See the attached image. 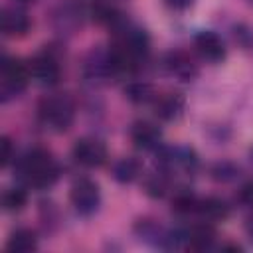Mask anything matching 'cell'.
Segmentation results:
<instances>
[{"label": "cell", "mask_w": 253, "mask_h": 253, "mask_svg": "<svg viewBox=\"0 0 253 253\" xmlns=\"http://www.w3.org/2000/svg\"><path fill=\"white\" fill-rule=\"evenodd\" d=\"M128 136L138 150H158L162 146V130L152 121H134L128 128Z\"/></svg>", "instance_id": "8"}, {"label": "cell", "mask_w": 253, "mask_h": 253, "mask_svg": "<svg viewBox=\"0 0 253 253\" xmlns=\"http://www.w3.org/2000/svg\"><path fill=\"white\" fill-rule=\"evenodd\" d=\"M196 213L210 223L211 221H225L229 217V206L225 200H221L217 196H208V198H200Z\"/></svg>", "instance_id": "14"}, {"label": "cell", "mask_w": 253, "mask_h": 253, "mask_svg": "<svg viewBox=\"0 0 253 253\" xmlns=\"http://www.w3.org/2000/svg\"><path fill=\"white\" fill-rule=\"evenodd\" d=\"M53 28L61 34H73L81 26V8L75 4H61L51 16Z\"/></svg>", "instance_id": "13"}, {"label": "cell", "mask_w": 253, "mask_h": 253, "mask_svg": "<svg viewBox=\"0 0 253 253\" xmlns=\"http://www.w3.org/2000/svg\"><path fill=\"white\" fill-rule=\"evenodd\" d=\"M69 202L79 215H93L101 206V190L91 178H79L69 190Z\"/></svg>", "instance_id": "6"}, {"label": "cell", "mask_w": 253, "mask_h": 253, "mask_svg": "<svg viewBox=\"0 0 253 253\" xmlns=\"http://www.w3.org/2000/svg\"><path fill=\"white\" fill-rule=\"evenodd\" d=\"M38 117L45 128L53 132H65L75 121V103L67 93L47 95L38 105Z\"/></svg>", "instance_id": "2"}, {"label": "cell", "mask_w": 253, "mask_h": 253, "mask_svg": "<svg viewBox=\"0 0 253 253\" xmlns=\"http://www.w3.org/2000/svg\"><path fill=\"white\" fill-rule=\"evenodd\" d=\"M119 73H121V69H119V65L113 57V51L109 47L93 49L83 61V75L91 83H107L113 77H117Z\"/></svg>", "instance_id": "5"}, {"label": "cell", "mask_w": 253, "mask_h": 253, "mask_svg": "<svg viewBox=\"0 0 253 253\" xmlns=\"http://www.w3.org/2000/svg\"><path fill=\"white\" fill-rule=\"evenodd\" d=\"M164 65L180 81H192L198 75V65L194 63V59L190 57V53H186L182 49H174V51L166 53Z\"/></svg>", "instance_id": "12"}, {"label": "cell", "mask_w": 253, "mask_h": 253, "mask_svg": "<svg viewBox=\"0 0 253 253\" xmlns=\"http://www.w3.org/2000/svg\"><path fill=\"white\" fill-rule=\"evenodd\" d=\"M125 97L134 105H146V103H154L156 93H154L152 85H148L144 81H132L125 87Z\"/></svg>", "instance_id": "18"}, {"label": "cell", "mask_w": 253, "mask_h": 253, "mask_svg": "<svg viewBox=\"0 0 253 253\" xmlns=\"http://www.w3.org/2000/svg\"><path fill=\"white\" fill-rule=\"evenodd\" d=\"M247 233H249V237L253 239V219L249 221V225H247Z\"/></svg>", "instance_id": "27"}, {"label": "cell", "mask_w": 253, "mask_h": 253, "mask_svg": "<svg viewBox=\"0 0 253 253\" xmlns=\"http://www.w3.org/2000/svg\"><path fill=\"white\" fill-rule=\"evenodd\" d=\"M14 170H16V176L26 186H32L38 190H45L53 186L61 174V168L53 158V154L42 146H36L28 150L24 156H20L16 160Z\"/></svg>", "instance_id": "1"}, {"label": "cell", "mask_w": 253, "mask_h": 253, "mask_svg": "<svg viewBox=\"0 0 253 253\" xmlns=\"http://www.w3.org/2000/svg\"><path fill=\"white\" fill-rule=\"evenodd\" d=\"M198 202H200V198H198L194 192L182 188V190H178V192L174 194V198H172V210H174L176 213H182V215L196 213Z\"/></svg>", "instance_id": "20"}, {"label": "cell", "mask_w": 253, "mask_h": 253, "mask_svg": "<svg viewBox=\"0 0 253 253\" xmlns=\"http://www.w3.org/2000/svg\"><path fill=\"white\" fill-rule=\"evenodd\" d=\"M20 2H34V0H20Z\"/></svg>", "instance_id": "29"}, {"label": "cell", "mask_w": 253, "mask_h": 253, "mask_svg": "<svg viewBox=\"0 0 253 253\" xmlns=\"http://www.w3.org/2000/svg\"><path fill=\"white\" fill-rule=\"evenodd\" d=\"M28 67H30L32 79L45 87L55 85L61 77V59L53 47H43L42 51H38L28 61Z\"/></svg>", "instance_id": "4"}, {"label": "cell", "mask_w": 253, "mask_h": 253, "mask_svg": "<svg viewBox=\"0 0 253 253\" xmlns=\"http://www.w3.org/2000/svg\"><path fill=\"white\" fill-rule=\"evenodd\" d=\"M194 47H196V51H198L206 61H210V63H219V61H223V59H225V53H227L223 40H221L215 32H211V30H200V32L194 36Z\"/></svg>", "instance_id": "9"}, {"label": "cell", "mask_w": 253, "mask_h": 253, "mask_svg": "<svg viewBox=\"0 0 253 253\" xmlns=\"http://www.w3.org/2000/svg\"><path fill=\"white\" fill-rule=\"evenodd\" d=\"M251 2H253V0H251Z\"/></svg>", "instance_id": "30"}, {"label": "cell", "mask_w": 253, "mask_h": 253, "mask_svg": "<svg viewBox=\"0 0 253 253\" xmlns=\"http://www.w3.org/2000/svg\"><path fill=\"white\" fill-rule=\"evenodd\" d=\"M154 115L160 121H176L186 107V99L182 93L178 91H168V93H160L154 99Z\"/></svg>", "instance_id": "11"}, {"label": "cell", "mask_w": 253, "mask_h": 253, "mask_svg": "<svg viewBox=\"0 0 253 253\" xmlns=\"http://www.w3.org/2000/svg\"><path fill=\"white\" fill-rule=\"evenodd\" d=\"M237 200H239L243 206L253 208V180L245 182V184L239 188V192H237Z\"/></svg>", "instance_id": "25"}, {"label": "cell", "mask_w": 253, "mask_h": 253, "mask_svg": "<svg viewBox=\"0 0 253 253\" xmlns=\"http://www.w3.org/2000/svg\"><path fill=\"white\" fill-rule=\"evenodd\" d=\"M249 160H251V162H253V146H251V148H249Z\"/></svg>", "instance_id": "28"}, {"label": "cell", "mask_w": 253, "mask_h": 253, "mask_svg": "<svg viewBox=\"0 0 253 253\" xmlns=\"http://www.w3.org/2000/svg\"><path fill=\"white\" fill-rule=\"evenodd\" d=\"M210 172H211V178H213V180L225 184V182L237 180V176H239V166H235V164L229 162V160H221V162H215Z\"/></svg>", "instance_id": "22"}, {"label": "cell", "mask_w": 253, "mask_h": 253, "mask_svg": "<svg viewBox=\"0 0 253 253\" xmlns=\"http://www.w3.org/2000/svg\"><path fill=\"white\" fill-rule=\"evenodd\" d=\"M233 38L243 47H253V28L247 24H235L233 26Z\"/></svg>", "instance_id": "23"}, {"label": "cell", "mask_w": 253, "mask_h": 253, "mask_svg": "<svg viewBox=\"0 0 253 253\" xmlns=\"http://www.w3.org/2000/svg\"><path fill=\"white\" fill-rule=\"evenodd\" d=\"M168 188H170V174L160 168H158V172L150 174L144 180V192L150 198H164L168 194Z\"/></svg>", "instance_id": "19"}, {"label": "cell", "mask_w": 253, "mask_h": 253, "mask_svg": "<svg viewBox=\"0 0 253 253\" xmlns=\"http://www.w3.org/2000/svg\"><path fill=\"white\" fill-rule=\"evenodd\" d=\"M0 146H2V154H0V166H2V168H8L12 162H16V154H14L12 140H10L8 136H2Z\"/></svg>", "instance_id": "24"}, {"label": "cell", "mask_w": 253, "mask_h": 253, "mask_svg": "<svg viewBox=\"0 0 253 253\" xmlns=\"http://www.w3.org/2000/svg\"><path fill=\"white\" fill-rule=\"evenodd\" d=\"M0 24H2V32L8 38H20L26 36L32 22L28 12L22 6H6L2 8V16H0Z\"/></svg>", "instance_id": "10"}, {"label": "cell", "mask_w": 253, "mask_h": 253, "mask_svg": "<svg viewBox=\"0 0 253 253\" xmlns=\"http://www.w3.org/2000/svg\"><path fill=\"white\" fill-rule=\"evenodd\" d=\"M71 154H73V160L85 168H99L109 158V150L105 142L95 136H85V138L75 140Z\"/></svg>", "instance_id": "7"}, {"label": "cell", "mask_w": 253, "mask_h": 253, "mask_svg": "<svg viewBox=\"0 0 253 253\" xmlns=\"http://www.w3.org/2000/svg\"><path fill=\"white\" fill-rule=\"evenodd\" d=\"M142 176V162L136 156H125L113 164V178L119 184H132Z\"/></svg>", "instance_id": "15"}, {"label": "cell", "mask_w": 253, "mask_h": 253, "mask_svg": "<svg viewBox=\"0 0 253 253\" xmlns=\"http://www.w3.org/2000/svg\"><path fill=\"white\" fill-rule=\"evenodd\" d=\"M28 204V194L24 188H8L2 194V206L6 211H20Z\"/></svg>", "instance_id": "21"}, {"label": "cell", "mask_w": 253, "mask_h": 253, "mask_svg": "<svg viewBox=\"0 0 253 253\" xmlns=\"http://www.w3.org/2000/svg\"><path fill=\"white\" fill-rule=\"evenodd\" d=\"M32 79L28 63H24L18 57L2 55L0 61V99L2 103H8L10 99L24 93L28 81Z\"/></svg>", "instance_id": "3"}, {"label": "cell", "mask_w": 253, "mask_h": 253, "mask_svg": "<svg viewBox=\"0 0 253 253\" xmlns=\"http://www.w3.org/2000/svg\"><path fill=\"white\" fill-rule=\"evenodd\" d=\"M213 239H215V231H213V227H211L210 221L198 223V225H194V227H190L186 231V243H188V247L198 249V251L210 249L213 245Z\"/></svg>", "instance_id": "17"}, {"label": "cell", "mask_w": 253, "mask_h": 253, "mask_svg": "<svg viewBox=\"0 0 253 253\" xmlns=\"http://www.w3.org/2000/svg\"><path fill=\"white\" fill-rule=\"evenodd\" d=\"M6 249L14 253H30L38 249V235L30 227H18L16 231L10 233L6 241Z\"/></svg>", "instance_id": "16"}, {"label": "cell", "mask_w": 253, "mask_h": 253, "mask_svg": "<svg viewBox=\"0 0 253 253\" xmlns=\"http://www.w3.org/2000/svg\"><path fill=\"white\" fill-rule=\"evenodd\" d=\"M170 8H174V10H188V8H192L194 6V2L196 0H164Z\"/></svg>", "instance_id": "26"}]
</instances>
